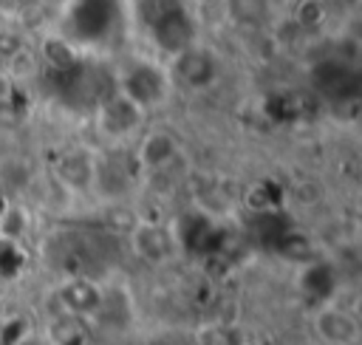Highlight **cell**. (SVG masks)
Listing matches in <instances>:
<instances>
[{
  "label": "cell",
  "instance_id": "3957f363",
  "mask_svg": "<svg viewBox=\"0 0 362 345\" xmlns=\"http://www.w3.org/2000/svg\"><path fill=\"white\" fill-rule=\"evenodd\" d=\"M147 113H141L133 102H127L122 93H110L99 102L96 107V127L105 139H110L113 144H124L130 139H136L141 122Z\"/></svg>",
  "mask_w": 362,
  "mask_h": 345
},
{
  "label": "cell",
  "instance_id": "277c9868",
  "mask_svg": "<svg viewBox=\"0 0 362 345\" xmlns=\"http://www.w3.org/2000/svg\"><path fill=\"white\" fill-rule=\"evenodd\" d=\"M181 153V141L167 127H150L139 136L133 147V164L144 172H161L167 170Z\"/></svg>",
  "mask_w": 362,
  "mask_h": 345
},
{
  "label": "cell",
  "instance_id": "52a82bcc",
  "mask_svg": "<svg viewBox=\"0 0 362 345\" xmlns=\"http://www.w3.org/2000/svg\"><path fill=\"white\" fill-rule=\"evenodd\" d=\"M57 178L71 192H88L96 184V158L85 150H68L57 164Z\"/></svg>",
  "mask_w": 362,
  "mask_h": 345
},
{
  "label": "cell",
  "instance_id": "6da1fadb",
  "mask_svg": "<svg viewBox=\"0 0 362 345\" xmlns=\"http://www.w3.org/2000/svg\"><path fill=\"white\" fill-rule=\"evenodd\" d=\"M170 90H173V82H170L167 68H161L153 59L136 57L119 71L116 93H122L127 102H133L141 113H150L153 107L164 105Z\"/></svg>",
  "mask_w": 362,
  "mask_h": 345
},
{
  "label": "cell",
  "instance_id": "5b68a950",
  "mask_svg": "<svg viewBox=\"0 0 362 345\" xmlns=\"http://www.w3.org/2000/svg\"><path fill=\"white\" fill-rule=\"evenodd\" d=\"M153 42L167 57L195 45V28H192V23H189V17L184 14L181 6H170V8L156 11V17H153Z\"/></svg>",
  "mask_w": 362,
  "mask_h": 345
},
{
  "label": "cell",
  "instance_id": "ba28073f",
  "mask_svg": "<svg viewBox=\"0 0 362 345\" xmlns=\"http://www.w3.org/2000/svg\"><path fill=\"white\" fill-rule=\"evenodd\" d=\"M130 243H133V252L147 263H164L173 255V238L158 223H139L130 232Z\"/></svg>",
  "mask_w": 362,
  "mask_h": 345
},
{
  "label": "cell",
  "instance_id": "9c48e42d",
  "mask_svg": "<svg viewBox=\"0 0 362 345\" xmlns=\"http://www.w3.org/2000/svg\"><path fill=\"white\" fill-rule=\"evenodd\" d=\"M62 300H65V308L76 311V314H85V311H93L99 303H102V294L99 288L93 286V280L88 277H74L62 286Z\"/></svg>",
  "mask_w": 362,
  "mask_h": 345
},
{
  "label": "cell",
  "instance_id": "8992f818",
  "mask_svg": "<svg viewBox=\"0 0 362 345\" xmlns=\"http://www.w3.org/2000/svg\"><path fill=\"white\" fill-rule=\"evenodd\" d=\"M314 334L325 345H356L359 325H356V320L345 308H339V305H322L314 314Z\"/></svg>",
  "mask_w": 362,
  "mask_h": 345
},
{
  "label": "cell",
  "instance_id": "7a4b0ae2",
  "mask_svg": "<svg viewBox=\"0 0 362 345\" xmlns=\"http://www.w3.org/2000/svg\"><path fill=\"white\" fill-rule=\"evenodd\" d=\"M167 74L173 85H181L187 90H206L221 79V59L209 48L189 45L170 57Z\"/></svg>",
  "mask_w": 362,
  "mask_h": 345
}]
</instances>
